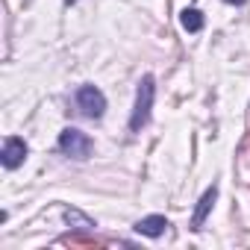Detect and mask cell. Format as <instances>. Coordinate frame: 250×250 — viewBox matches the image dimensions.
Masks as SVG:
<instances>
[{
	"mask_svg": "<svg viewBox=\"0 0 250 250\" xmlns=\"http://www.w3.org/2000/svg\"><path fill=\"white\" fill-rule=\"evenodd\" d=\"M153 97H156V80H153V74H145L139 80V88H136V106H133V115H130V133H142L147 127Z\"/></svg>",
	"mask_w": 250,
	"mask_h": 250,
	"instance_id": "6da1fadb",
	"label": "cell"
},
{
	"mask_svg": "<svg viewBox=\"0 0 250 250\" xmlns=\"http://www.w3.org/2000/svg\"><path fill=\"white\" fill-rule=\"evenodd\" d=\"M56 147H59V153H65V156H71V159H88L91 150H94V142H91L83 130H77V127H65V130L59 133Z\"/></svg>",
	"mask_w": 250,
	"mask_h": 250,
	"instance_id": "7a4b0ae2",
	"label": "cell"
},
{
	"mask_svg": "<svg viewBox=\"0 0 250 250\" xmlns=\"http://www.w3.org/2000/svg\"><path fill=\"white\" fill-rule=\"evenodd\" d=\"M74 103H77V112L91 121L103 118V112H106V94L97 85H80L74 91Z\"/></svg>",
	"mask_w": 250,
	"mask_h": 250,
	"instance_id": "3957f363",
	"label": "cell"
},
{
	"mask_svg": "<svg viewBox=\"0 0 250 250\" xmlns=\"http://www.w3.org/2000/svg\"><path fill=\"white\" fill-rule=\"evenodd\" d=\"M27 153H30L27 142H24L21 136H9V139L3 142V153H0V162H3V168H6V171H15V168H21V165H24Z\"/></svg>",
	"mask_w": 250,
	"mask_h": 250,
	"instance_id": "277c9868",
	"label": "cell"
},
{
	"mask_svg": "<svg viewBox=\"0 0 250 250\" xmlns=\"http://www.w3.org/2000/svg\"><path fill=\"white\" fill-rule=\"evenodd\" d=\"M215 200H218V186H209V188L200 194V200H197V206H194V215H191V229H194V232L203 229V221L209 218Z\"/></svg>",
	"mask_w": 250,
	"mask_h": 250,
	"instance_id": "5b68a950",
	"label": "cell"
},
{
	"mask_svg": "<svg viewBox=\"0 0 250 250\" xmlns=\"http://www.w3.org/2000/svg\"><path fill=\"white\" fill-rule=\"evenodd\" d=\"M168 227H171V224H168L165 215H147V218H142V221L133 224V229H136L139 235H147V238H159V235H165Z\"/></svg>",
	"mask_w": 250,
	"mask_h": 250,
	"instance_id": "8992f818",
	"label": "cell"
},
{
	"mask_svg": "<svg viewBox=\"0 0 250 250\" xmlns=\"http://www.w3.org/2000/svg\"><path fill=\"white\" fill-rule=\"evenodd\" d=\"M180 24H183V30L186 33H200L203 27H206V18H203V12L200 9H183L180 12Z\"/></svg>",
	"mask_w": 250,
	"mask_h": 250,
	"instance_id": "52a82bcc",
	"label": "cell"
},
{
	"mask_svg": "<svg viewBox=\"0 0 250 250\" xmlns=\"http://www.w3.org/2000/svg\"><path fill=\"white\" fill-rule=\"evenodd\" d=\"M62 218L71 224V227H77V229H94L97 224L88 218V215H83L80 209H62Z\"/></svg>",
	"mask_w": 250,
	"mask_h": 250,
	"instance_id": "ba28073f",
	"label": "cell"
},
{
	"mask_svg": "<svg viewBox=\"0 0 250 250\" xmlns=\"http://www.w3.org/2000/svg\"><path fill=\"white\" fill-rule=\"evenodd\" d=\"M62 241H68V244H100L97 238H85V235H68V238H62Z\"/></svg>",
	"mask_w": 250,
	"mask_h": 250,
	"instance_id": "9c48e42d",
	"label": "cell"
},
{
	"mask_svg": "<svg viewBox=\"0 0 250 250\" xmlns=\"http://www.w3.org/2000/svg\"><path fill=\"white\" fill-rule=\"evenodd\" d=\"M224 3H232V6H241V3H244V0H224Z\"/></svg>",
	"mask_w": 250,
	"mask_h": 250,
	"instance_id": "30bf717a",
	"label": "cell"
}]
</instances>
